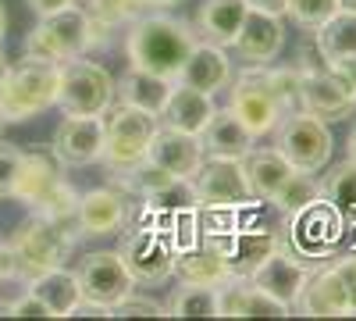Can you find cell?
Returning a JSON list of instances; mask_svg holds the SVG:
<instances>
[{
    "instance_id": "obj_19",
    "label": "cell",
    "mask_w": 356,
    "mask_h": 321,
    "mask_svg": "<svg viewBox=\"0 0 356 321\" xmlns=\"http://www.w3.org/2000/svg\"><path fill=\"white\" fill-rule=\"evenodd\" d=\"M75 221L86 236H114V232H122L125 221H129L125 193L114 189V186H100V189L82 193L79 203H75Z\"/></svg>"
},
{
    "instance_id": "obj_40",
    "label": "cell",
    "mask_w": 356,
    "mask_h": 321,
    "mask_svg": "<svg viewBox=\"0 0 356 321\" xmlns=\"http://www.w3.org/2000/svg\"><path fill=\"white\" fill-rule=\"evenodd\" d=\"M328 72L346 86V90L353 93V100H356V54H353V57H342V61H332Z\"/></svg>"
},
{
    "instance_id": "obj_31",
    "label": "cell",
    "mask_w": 356,
    "mask_h": 321,
    "mask_svg": "<svg viewBox=\"0 0 356 321\" xmlns=\"http://www.w3.org/2000/svg\"><path fill=\"white\" fill-rule=\"evenodd\" d=\"M314 47L324 65L342 61L356 54V15L353 11H335L321 29H314Z\"/></svg>"
},
{
    "instance_id": "obj_35",
    "label": "cell",
    "mask_w": 356,
    "mask_h": 321,
    "mask_svg": "<svg viewBox=\"0 0 356 321\" xmlns=\"http://www.w3.org/2000/svg\"><path fill=\"white\" fill-rule=\"evenodd\" d=\"M339 11V0H285V18L300 25L303 33H314Z\"/></svg>"
},
{
    "instance_id": "obj_50",
    "label": "cell",
    "mask_w": 356,
    "mask_h": 321,
    "mask_svg": "<svg viewBox=\"0 0 356 321\" xmlns=\"http://www.w3.org/2000/svg\"><path fill=\"white\" fill-rule=\"evenodd\" d=\"M4 129H8V118H4V114H0V136H4Z\"/></svg>"
},
{
    "instance_id": "obj_42",
    "label": "cell",
    "mask_w": 356,
    "mask_h": 321,
    "mask_svg": "<svg viewBox=\"0 0 356 321\" xmlns=\"http://www.w3.org/2000/svg\"><path fill=\"white\" fill-rule=\"evenodd\" d=\"M11 314H18V318H36V314L50 318V314H47V307H43L33 293H25L22 300H11Z\"/></svg>"
},
{
    "instance_id": "obj_48",
    "label": "cell",
    "mask_w": 356,
    "mask_h": 321,
    "mask_svg": "<svg viewBox=\"0 0 356 321\" xmlns=\"http://www.w3.org/2000/svg\"><path fill=\"white\" fill-rule=\"evenodd\" d=\"M8 65H11V61L4 57V50H0V82H4V75H8Z\"/></svg>"
},
{
    "instance_id": "obj_16",
    "label": "cell",
    "mask_w": 356,
    "mask_h": 321,
    "mask_svg": "<svg viewBox=\"0 0 356 321\" xmlns=\"http://www.w3.org/2000/svg\"><path fill=\"white\" fill-rule=\"evenodd\" d=\"M232 47L246 65H271L285 47V25H282L278 15L250 8L246 18H243V29L232 40Z\"/></svg>"
},
{
    "instance_id": "obj_23",
    "label": "cell",
    "mask_w": 356,
    "mask_h": 321,
    "mask_svg": "<svg viewBox=\"0 0 356 321\" xmlns=\"http://www.w3.org/2000/svg\"><path fill=\"white\" fill-rule=\"evenodd\" d=\"M29 293L47 307L50 318H68V314H79V307H82L79 279H75V272H65V265L36 272L29 279Z\"/></svg>"
},
{
    "instance_id": "obj_41",
    "label": "cell",
    "mask_w": 356,
    "mask_h": 321,
    "mask_svg": "<svg viewBox=\"0 0 356 321\" xmlns=\"http://www.w3.org/2000/svg\"><path fill=\"white\" fill-rule=\"evenodd\" d=\"M4 279H22V265H18V253L11 250V243H0V282Z\"/></svg>"
},
{
    "instance_id": "obj_21",
    "label": "cell",
    "mask_w": 356,
    "mask_h": 321,
    "mask_svg": "<svg viewBox=\"0 0 356 321\" xmlns=\"http://www.w3.org/2000/svg\"><path fill=\"white\" fill-rule=\"evenodd\" d=\"M300 314H310V318H342L349 314V297H346V285L339 279L335 268H317L307 275L303 282V293L300 300L292 304Z\"/></svg>"
},
{
    "instance_id": "obj_46",
    "label": "cell",
    "mask_w": 356,
    "mask_h": 321,
    "mask_svg": "<svg viewBox=\"0 0 356 321\" xmlns=\"http://www.w3.org/2000/svg\"><path fill=\"white\" fill-rule=\"evenodd\" d=\"M4 33H8V11H4V4H0V40H4Z\"/></svg>"
},
{
    "instance_id": "obj_14",
    "label": "cell",
    "mask_w": 356,
    "mask_h": 321,
    "mask_svg": "<svg viewBox=\"0 0 356 321\" xmlns=\"http://www.w3.org/2000/svg\"><path fill=\"white\" fill-rule=\"evenodd\" d=\"M356 107L353 93L346 90V86L328 72V65L324 68H314V72H303V86H300V111L314 114L317 122L332 125V122H342L349 118Z\"/></svg>"
},
{
    "instance_id": "obj_38",
    "label": "cell",
    "mask_w": 356,
    "mask_h": 321,
    "mask_svg": "<svg viewBox=\"0 0 356 321\" xmlns=\"http://www.w3.org/2000/svg\"><path fill=\"white\" fill-rule=\"evenodd\" d=\"M114 314H168V307L164 304H157V300H150V297H136V289H132V293L122 300V304H114L111 307V318Z\"/></svg>"
},
{
    "instance_id": "obj_30",
    "label": "cell",
    "mask_w": 356,
    "mask_h": 321,
    "mask_svg": "<svg viewBox=\"0 0 356 321\" xmlns=\"http://www.w3.org/2000/svg\"><path fill=\"white\" fill-rule=\"evenodd\" d=\"M250 4L246 0H203L196 11V29L218 47H232L235 33L243 29Z\"/></svg>"
},
{
    "instance_id": "obj_5",
    "label": "cell",
    "mask_w": 356,
    "mask_h": 321,
    "mask_svg": "<svg viewBox=\"0 0 356 321\" xmlns=\"http://www.w3.org/2000/svg\"><path fill=\"white\" fill-rule=\"evenodd\" d=\"M75 279H79V289H82V307L79 311H100L107 318H111V307L122 304L136 289V279L129 275L118 250L86 253L75 268Z\"/></svg>"
},
{
    "instance_id": "obj_13",
    "label": "cell",
    "mask_w": 356,
    "mask_h": 321,
    "mask_svg": "<svg viewBox=\"0 0 356 321\" xmlns=\"http://www.w3.org/2000/svg\"><path fill=\"white\" fill-rule=\"evenodd\" d=\"M200 211V196L193 179H168L164 186H157L154 193L143 196V208H139V225H150L161 232H171L182 225L186 218H193Z\"/></svg>"
},
{
    "instance_id": "obj_47",
    "label": "cell",
    "mask_w": 356,
    "mask_h": 321,
    "mask_svg": "<svg viewBox=\"0 0 356 321\" xmlns=\"http://www.w3.org/2000/svg\"><path fill=\"white\" fill-rule=\"evenodd\" d=\"M349 161H353V164H356V129H353V132H349Z\"/></svg>"
},
{
    "instance_id": "obj_37",
    "label": "cell",
    "mask_w": 356,
    "mask_h": 321,
    "mask_svg": "<svg viewBox=\"0 0 356 321\" xmlns=\"http://www.w3.org/2000/svg\"><path fill=\"white\" fill-rule=\"evenodd\" d=\"M22 154H25V150L11 147V143H0V200H8V196H11V189H15Z\"/></svg>"
},
{
    "instance_id": "obj_44",
    "label": "cell",
    "mask_w": 356,
    "mask_h": 321,
    "mask_svg": "<svg viewBox=\"0 0 356 321\" xmlns=\"http://www.w3.org/2000/svg\"><path fill=\"white\" fill-rule=\"evenodd\" d=\"M253 11H267V15H285V0H246Z\"/></svg>"
},
{
    "instance_id": "obj_49",
    "label": "cell",
    "mask_w": 356,
    "mask_h": 321,
    "mask_svg": "<svg viewBox=\"0 0 356 321\" xmlns=\"http://www.w3.org/2000/svg\"><path fill=\"white\" fill-rule=\"evenodd\" d=\"M339 11H353L356 15V0H339Z\"/></svg>"
},
{
    "instance_id": "obj_3",
    "label": "cell",
    "mask_w": 356,
    "mask_h": 321,
    "mask_svg": "<svg viewBox=\"0 0 356 321\" xmlns=\"http://www.w3.org/2000/svg\"><path fill=\"white\" fill-rule=\"evenodd\" d=\"M161 118L150 111H139L132 104H111L104 111V164L111 171H125L139 164L150 150V139Z\"/></svg>"
},
{
    "instance_id": "obj_33",
    "label": "cell",
    "mask_w": 356,
    "mask_h": 321,
    "mask_svg": "<svg viewBox=\"0 0 356 321\" xmlns=\"http://www.w3.org/2000/svg\"><path fill=\"white\" fill-rule=\"evenodd\" d=\"M168 314H175V318H218V289L182 282L168 300Z\"/></svg>"
},
{
    "instance_id": "obj_24",
    "label": "cell",
    "mask_w": 356,
    "mask_h": 321,
    "mask_svg": "<svg viewBox=\"0 0 356 321\" xmlns=\"http://www.w3.org/2000/svg\"><path fill=\"white\" fill-rule=\"evenodd\" d=\"M214 97L211 93H203V90H193V86L186 82H175L171 86V97L161 111V122L171 125V129H182V132H193L200 136L203 125L211 122V114H214Z\"/></svg>"
},
{
    "instance_id": "obj_36",
    "label": "cell",
    "mask_w": 356,
    "mask_h": 321,
    "mask_svg": "<svg viewBox=\"0 0 356 321\" xmlns=\"http://www.w3.org/2000/svg\"><path fill=\"white\" fill-rule=\"evenodd\" d=\"M267 79H271V90H275L285 114L300 111V86H303L300 68H267Z\"/></svg>"
},
{
    "instance_id": "obj_18",
    "label": "cell",
    "mask_w": 356,
    "mask_h": 321,
    "mask_svg": "<svg viewBox=\"0 0 356 321\" xmlns=\"http://www.w3.org/2000/svg\"><path fill=\"white\" fill-rule=\"evenodd\" d=\"M289 318L292 307L275 300L271 293L243 275H232L218 285V318Z\"/></svg>"
},
{
    "instance_id": "obj_10",
    "label": "cell",
    "mask_w": 356,
    "mask_h": 321,
    "mask_svg": "<svg viewBox=\"0 0 356 321\" xmlns=\"http://www.w3.org/2000/svg\"><path fill=\"white\" fill-rule=\"evenodd\" d=\"M275 147L289 157L296 171H321L332 161V132L324 122H317L307 111H292L275 129Z\"/></svg>"
},
{
    "instance_id": "obj_32",
    "label": "cell",
    "mask_w": 356,
    "mask_h": 321,
    "mask_svg": "<svg viewBox=\"0 0 356 321\" xmlns=\"http://www.w3.org/2000/svg\"><path fill=\"white\" fill-rule=\"evenodd\" d=\"M321 200H324V196H321V182L314 179V171H292L289 179L282 182V189L267 200V203H275L285 218H300V214H307L310 208H317Z\"/></svg>"
},
{
    "instance_id": "obj_20",
    "label": "cell",
    "mask_w": 356,
    "mask_h": 321,
    "mask_svg": "<svg viewBox=\"0 0 356 321\" xmlns=\"http://www.w3.org/2000/svg\"><path fill=\"white\" fill-rule=\"evenodd\" d=\"M175 82H186V86H193V90H203L211 97L221 93L232 82V61H228L225 47H218L211 40L193 43V50H189L186 65H182V72H178Z\"/></svg>"
},
{
    "instance_id": "obj_25",
    "label": "cell",
    "mask_w": 356,
    "mask_h": 321,
    "mask_svg": "<svg viewBox=\"0 0 356 321\" xmlns=\"http://www.w3.org/2000/svg\"><path fill=\"white\" fill-rule=\"evenodd\" d=\"M239 161H243V171H246L250 193L257 200H271L282 189V182L296 171L278 147H250Z\"/></svg>"
},
{
    "instance_id": "obj_15",
    "label": "cell",
    "mask_w": 356,
    "mask_h": 321,
    "mask_svg": "<svg viewBox=\"0 0 356 321\" xmlns=\"http://www.w3.org/2000/svg\"><path fill=\"white\" fill-rule=\"evenodd\" d=\"M146 157H150L157 168H164L168 175H175V179H193L207 154H203L200 136L182 132V129H171V125H157Z\"/></svg>"
},
{
    "instance_id": "obj_6",
    "label": "cell",
    "mask_w": 356,
    "mask_h": 321,
    "mask_svg": "<svg viewBox=\"0 0 356 321\" xmlns=\"http://www.w3.org/2000/svg\"><path fill=\"white\" fill-rule=\"evenodd\" d=\"M228 111L239 118L253 139L275 132L278 122L285 118V111L271 90V79H267V68L264 65H253L239 75H232V86H228Z\"/></svg>"
},
{
    "instance_id": "obj_39",
    "label": "cell",
    "mask_w": 356,
    "mask_h": 321,
    "mask_svg": "<svg viewBox=\"0 0 356 321\" xmlns=\"http://www.w3.org/2000/svg\"><path fill=\"white\" fill-rule=\"evenodd\" d=\"M346 285V297H349V314H356V253L353 257H339V265H332Z\"/></svg>"
},
{
    "instance_id": "obj_7",
    "label": "cell",
    "mask_w": 356,
    "mask_h": 321,
    "mask_svg": "<svg viewBox=\"0 0 356 321\" xmlns=\"http://www.w3.org/2000/svg\"><path fill=\"white\" fill-rule=\"evenodd\" d=\"M8 243H11V250L18 253L22 275L33 279L36 272H47V268L65 265L68 250L75 246V236H72L68 225L50 221V218H43V214H33L29 221H22V225L15 228V236H11Z\"/></svg>"
},
{
    "instance_id": "obj_1",
    "label": "cell",
    "mask_w": 356,
    "mask_h": 321,
    "mask_svg": "<svg viewBox=\"0 0 356 321\" xmlns=\"http://www.w3.org/2000/svg\"><path fill=\"white\" fill-rule=\"evenodd\" d=\"M193 43H196L193 25L178 22V18H164V15H139L136 22H129L125 54H129L132 68L154 72V75L175 82Z\"/></svg>"
},
{
    "instance_id": "obj_12",
    "label": "cell",
    "mask_w": 356,
    "mask_h": 321,
    "mask_svg": "<svg viewBox=\"0 0 356 321\" xmlns=\"http://www.w3.org/2000/svg\"><path fill=\"white\" fill-rule=\"evenodd\" d=\"M54 157L61 168H86L104 157V114H65L54 129Z\"/></svg>"
},
{
    "instance_id": "obj_28",
    "label": "cell",
    "mask_w": 356,
    "mask_h": 321,
    "mask_svg": "<svg viewBox=\"0 0 356 321\" xmlns=\"http://www.w3.org/2000/svg\"><path fill=\"white\" fill-rule=\"evenodd\" d=\"M175 275L182 282H193V285H221L225 279H232V265L218 243H207V246H193V250H182L175 253Z\"/></svg>"
},
{
    "instance_id": "obj_4",
    "label": "cell",
    "mask_w": 356,
    "mask_h": 321,
    "mask_svg": "<svg viewBox=\"0 0 356 321\" xmlns=\"http://www.w3.org/2000/svg\"><path fill=\"white\" fill-rule=\"evenodd\" d=\"M86 50H89V15L82 4L43 15L40 25L25 36V57L50 65H65L72 57H82Z\"/></svg>"
},
{
    "instance_id": "obj_2",
    "label": "cell",
    "mask_w": 356,
    "mask_h": 321,
    "mask_svg": "<svg viewBox=\"0 0 356 321\" xmlns=\"http://www.w3.org/2000/svg\"><path fill=\"white\" fill-rule=\"evenodd\" d=\"M57 82L61 68L36 57H22L8 65V75L0 82V114L8 122H29L50 104H57Z\"/></svg>"
},
{
    "instance_id": "obj_17",
    "label": "cell",
    "mask_w": 356,
    "mask_h": 321,
    "mask_svg": "<svg viewBox=\"0 0 356 321\" xmlns=\"http://www.w3.org/2000/svg\"><path fill=\"white\" fill-rule=\"evenodd\" d=\"M211 243H218L225 250V257H228V265H232L235 275L253 279V272L278 250V232L267 228V225H239V228H232L225 240L211 236Z\"/></svg>"
},
{
    "instance_id": "obj_27",
    "label": "cell",
    "mask_w": 356,
    "mask_h": 321,
    "mask_svg": "<svg viewBox=\"0 0 356 321\" xmlns=\"http://www.w3.org/2000/svg\"><path fill=\"white\" fill-rule=\"evenodd\" d=\"M171 86L168 79L154 75V72H143V68H129L122 79H114V100L118 104H132L139 111H150L161 118V111L171 97Z\"/></svg>"
},
{
    "instance_id": "obj_9",
    "label": "cell",
    "mask_w": 356,
    "mask_h": 321,
    "mask_svg": "<svg viewBox=\"0 0 356 321\" xmlns=\"http://www.w3.org/2000/svg\"><path fill=\"white\" fill-rule=\"evenodd\" d=\"M193 186L200 196V211L214 214H235L253 200L239 157H203L200 171L193 175Z\"/></svg>"
},
{
    "instance_id": "obj_43",
    "label": "cell",
    "mask_w": 356,
    "mask_h": 321,
    "mask_svg": "<svg viewBox=\"0 0 356 321\" xmlns=\"http://www.w3.org/2000/svg\"><path fill=\"white\" fill-rule=\"evenodd\" d=\"M75 0H29V8H33L40 18L43 15H54V11H61V8H72Z\"/></svg>"
},
{
    "instance_id": "obj_29",
    "label": "cell",
    "mask_w": 356,
    "mask_h": 321,
    "mask_svg": "<svg viewBox=\"0 0 356 321\" xmlns=\"http://www.w3.org/2000/svg\"><path fill=\"white\" fill-rule=\"evenodd\" d=\"M65 179L61 164L57 157H47V154H22V164H18V179H15V189L11 196L22 200L25 208H36L40 200H47V193Z\"/></svg>"
},
{
    "instance_id": "obj_22",
    "label": "cell",
    "mask_w": 356,
    "mask_h": 321,
    "mask_svg": "<svg viewBox=\"0 0 356 321\" xmlns=\"http://www.w3.org/2000/svg\"><path fill=\"white\" fill-rule=\"evenodd\" d=\"M307 275H310V268L303 265V260H296V257L285 253V250H275V253L253 272V282L264 289V293H271L275 300H282L285 307H292L296 300H300V293H303Z\"/></svg>"
},
{
    "instance_id": "obj_34",
    "label": "cell",
    "mask_w": 356,
    "mask_h": 321,
    "mask_svg": "<svg viewBox=\"0 0 356 321\" xmlns=\"http://www.w3.org/2000/svg\"><path fill=\"white\" fill-rule=\"evenodd\" d=\"M321 196L328 200L332 208H339V211H346V214H356V164H353L349 157L324 175Z\"/></svg>"
},
{
    "instance_id": "obj_8",
    "label": "cell",
    "mask_w": 356,
    "mask_h": 321,
    "mask_svg": "<svg viewBox=\"0 0 356 321\" xmlns=\"http://www.w3.org/2000/svg\"><path fill=\"white\" fill-rule=\"evenodd\" d=\"M61 82H57V107L65 114H104L114 104V75L86 57L57 65Z\"/></svg>"
},
{
    "instance_id": "obj_45",
    "label": "cell",
    "mask_w": 356,
    "mask_h": 321,
    "mask_svg": "<svg viewBox=\"0 0 356 321\" xmlns=\"http://www.w3.org/2000/svg\"><path fill=\"white\" fill-rule=\"evenodd\" d=\"M143 11H150V8H175V4H182V0H139Z\"/></svg>"
},
{
    "instance_id": "obj_26",
    "label": "cell",
    "mask_w": 356,
    "mask_h": 321,
    "mask_svg": "<svg viewBox=\"0 0 356 321\" xmlns=\"http://www.w3.org/2000/svg\"><path fill=\"white\" fill-rule=\"evenodd\" d=\"M200 143H203L207 157H243L253 147V132L235 118L228 107H221V111L211 114V122L203 125Z\"/></svg>"
},
{
    "instance_id": "obj_11",
    "label": "cell",
    "mask_w": 356,
    "mask_h": 321,
    "mask_svg": "<svg viewBox=\"0 0 356 321\" xmlns=\"http://www.w3.org/2000/svg\"><path fill=\"white\" fill-rule=\"evenodd\" d=\"M118 253H122L125 268H129V275L136 282L154 285V282H164V279L175 275V253H178V246L161 228H150V225L129 228Z\"/></svg>"
}]
</instances>
